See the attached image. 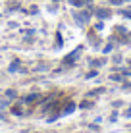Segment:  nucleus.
I'll return each mask as SVG.
<instances>
[{
	"label": "nucleus",
	"mask_w": 131,
	"mask_h": 133,
	"mask_svg": "<svg viewBox=\"0 0 131 133\" xmlns=\"http://www.w3.org/2000/svg\"><path fill=\"white\" fill-rule=\"evenodd\" d=\"M91 17H93V14L89 12L87 8H81V10L73 12V19H75V23L81 25V27H87V25H89V21H91Z\"/></svg>",
	"instance_id": "nucleus-1"
},
{
	"label": "nucleus",
	"mask_w": 131,
	"mask_h": 133,
	"mask_svg": "<svg viewBox=\"0 0 131 133\" xmlns=\"http://www.w3.org/2000/svg\"><path fill=\"white\" fill-rule=\"evenodd\" d=\"M81 52H83V46H79L75 48V50H71L70 54H66L64 56V60H62V64H64V68H71V66H75V62H77V58L81 56Z\"/></svg>",
	"instance_id": "nucleus-2"
},
{
	"label": "nucleus",
	"mask_w": 131,
	"mask_h": 133,
	"mask_svg": "<svg viewBox=\"0 0 131 133\" xmlns=\"http://www.w3.org/2000/svg\"><path fill=\"white\" fill-rule=\"evenodd\" d=\"M93 16L96 17V19H102V21H104V19H110V17L114 16V14H112V10H110V8L96 6V8H94V12H93Z\"/></svg>",
	"instance_id": "nucleus-3"
},
{
	"label": "nucleus",
	"mask_w": 131,
	"mask_h": 133,
	"mask_svg": "<svg viewBox=\"0 0 131 133\" xmlns=\"http://www.w3.org/2000/svg\"><path fill=\"white\" fill-rule=\"evenodd\" d=\"M10 114L12 116H23V100H17L10 106Z\"/></svg>",
	"instance_id": "nucleus-4"
},
{
	"label": "nucleus",
	"mask_w": 131,
	"mask_h": 133,
	"mask_svg": "<svg viewBox=\"0 0 131 133\" xmlns=\"http://www.w3.org/2000/svg\"><path fill=\"white\" fill-rule=\"evenodd\" d=\"M75 108H77V106H75V102H71V100H70V102H67L66 106L60 110V114H62V116H70V114L75 112Z\"/></svg>",
	"instance_id": "nucleus-5"
},
{
	"label": "nucleus",
	"mask_w": 131,
	"mask_h": 133,
	"mask_svg": "<svg viewBox=\"0 0 131 133\" xmlns=\"http://www.w3.org/2000/svg\"><path fill=\"white\" fill-rule=\"evenodd\" d=\"M21 100H23L25 104H33V102H39L40 100V95L39 93H31V95H27V97H23Z\"/></svg>",
	"instance_id": "nucleus-6"
},
{
	"label": "nucleus",
	"mask_w": 131,
	"mask_h": 133,
	"mask_svg": "<svg viewBox=\"0 0 131 133\" xmlns=\"http://www.w3.org/2000/svg\"><path fill=\"white\" fill-rule=\"evenodd\" d=\"M104 64H106V58H94V60L89 62V66L94 68V70H98V68H102Z\"/></svg>",
	"instance_id": "nucleus-7"
},
{
	"label": "nucleus",
	"mask_w": 131,
	"mask_h": 133,
	"mask_svg": "<svg viewBox=\"0 0 131 133\" xmlns=\"http://www.w3.org/2000/svg\"><path fill=\"white\" fill-rule=\"evenodd\" d=\"M102 93H106V87H98V89L89 91V93H87V97H89V98H93V97H96V95H102Z\"/></svg>",
	"instance_id": "nucleus-8"
},
{
	"label": "nucleus",
	"mask_w": 131,
	"mask_h": 133,
	"mask_svg": "<svg viewBox=\"0 0 131 133\" xmlns=\"http://www.w3.org/2000/svg\"><path fill=\"white\" fill-rule=\"evenodd\" d=\"M114 48H116V41H112V39H110V41L106 43V46L102 48V52H104V54H110V52H112Z\"/></svg>",
	"instance_id": "nucleus-9"
},
{
	"label": "nucleus",
	"mask_w": 131,
	"mask_h": 133,
	"mask_svg": "<svg viewBox=\"0 0 131 133\" xmlns=\"http://www.w3.org/2000/svg\"><path fill=\"white\" fill-rule=\"evenodd\" d=\"M4 97L10 98V100H16L17 98V91L16 89H6V91H4Z\"/></svg>",
	"instance_id": "nucleus-10"
},
{
	"label": "nucleus",
	"mask_w": 131,
	"mask_h": 133,
	"mask_svg": "<svg viewBox=\"0 0 131 133\" xmlns=\"http://www.w3.org/2000/svg\"><path fill=\"white\" fill-rule=\"evenodd\" d=\"M94 106V102L91 98H87V100H81L79 102V108H83V110H89V108H93Z\"/></svg>",
	"instance_id": "nucleus-11"
},
{
	"label": "nucleus",
	"mask_w": 131,
	"mask_h": 133,
	"mask_svg": "<svg viewBox=\"0 0 131 133\" xmlns=\"http://www.w3.org/2000/svg\"><path fill=\"white\" fill-rule=\"evenodd\" d=\"M19 68H21L19 60H13V62L10 64V68H8V71H10V73H16V71H19Z\"/></svg>",
	"instance_id": "nucleus-12"
},
{
	"label": "nucleus",
	"mask_w": 131,
	"mask_h": 133,
	"mask_svg": "<svg viewBox=\"0 0 131 133\" xmlns=\"http://www.w3.org/2000/svg\"><path fill=\"white\" fill-rule=\"evenodd\" d=\"M118 16H121V17H125V19H131V8H120L118 10Z\"/></svg>",
	"instance_id": "nucleus-13"
},
{
	"label": "nucleus",
	"mask_w": 131,
	"mask_h": 133,
	"mask_svg": "<svg viewBox=\"0 0 131 133\" xmlns=\"http://www.w3.org/2000/svg\"><path fill=\"white\" fill-rule=\"evenodd\" d=\"M67 4L73 8H85V0H67Z\"/></svg>",
	"instance_id": "nucleus-14"
},
{
	"label": "nucleus",
	"mask_w": 131,
	"mask_h": 133,
	"mask_svg": "<svg viewBox=\"0 0 131 133\" xmlns=\"http://www.w3.org/2000/svg\"><path fill=\"white\" fill-rule=\"evenodd\" d=\"M110 81H123V73H110Z\"/></svg>",
	"instance_id": "nucleus-15"
},
{
	"label": "nucleus",
	"mask_w": 131,
	"mask_h": 133,
	"mask_svg": "<svg viewBox=\"0 0 131 133\" xmlns=\"http://www.w3.org/2000/svg\"><path fill=\"white\" fill-rule=\"evenodd\" d=\"M94 77H98V70H94V68H93V70L85 75V79H94Z\"/></svg>",
	"instance_id": "nucleus-16"
},
{
	"label": "nucleus",
	"mask_w": 131,
	"mask_h": 133,
	"mask_svg": "<svg viewBox=\"0 0 131 133\" xmlns=\"http://www.w3.org/2000/svg\"><path fill=\"white\" fill-rule=\"evenodd\" d=\"M8 106H10V98H2V100H0V110H4Z\"/></svg>",
	"instance_id": "nucleus-17"
},
{
	"label": "nucleus",
	"mask_w": 131,
	"mask_h": 133,
	"mask_svg": "<svg viewBox=\"0 0 131 133\" xmlns=\"http://www.w3.org/2000/svg\"><path fill=\"white\" fill-rule=\"evenodd\" d=\"M8 10H10V12L19 10V4H17V2H10V4H8Z\"/></svg>",
	"instance_id": "nucleus-18"
},
{
	"label": "nucleus",
	"mask_w": 131,
	"mask_h": 133,
	"mask_svg": "<svg viewBox=\"0 0 131 133\" xmlns=\"http://www.w3.org/2000/svg\"><path fill=\"white\" fill-rule=\"evenodd\" d=\"M121 60H123L121 54H112V62H114V64H121Z\"/></svg>",
	"instance_id": "nucleus-19"
},
{
	"label": "nucleus",
	"mask_w": 131,
	"mask_h": 133,
	"mask_svg": "<svg viewBox=\"0 0 131 133\" xmlns=\"http://www.w3.org/2000/svg\"><path fill=\"white\" fill-rule=\"evenodd\" d=\"M44 70H48V64H39V66L35 68V71H44Z\"/></svg>",
	"instance_id": "nucleus-20"
},
{
	"label": "nucleus",
	"mask_w": 131,
	"mask_h": 133,
	"mask_svg": "<svg viewBox=\"0 0 131 133\" xmlns=\"http://www.w3.org/2000/svg\"><path fill=\"white\" fill-rule=\"evenodd\" d=\"M60 46H62V35L56 33V48H60Z\"/></svg>",
	"instance_id": "nucleus-21"
},
{
	"label": "nucleus",
	"mask_w": 131,
	"mask_h": 133,
	"mask_svg": "<svg viewBox=\"0 0 131 133\" xmlns=\"http://www.w3.org/2000/svg\"><path fill=\"white\" fill-rule=\"evenodd\" d=\"M120 106H123V100H114L112 102V108H120Z\"/></svg>",
	"instance_id": "nucleus-22"
},
{
	"label": "nucleus",
	"mask_w": 131,
	"mask_h": 133,
	"mask_svg": "<svg viewBox=\"0 0 131 133\" xmlns=\"http://www.w3.org/2000/svg\"><path fill=\"white\" fill-rule=\"evenodd\" d=\"M108 2H110L112 6H121V4H123V0H108Z\"/></svg>",
	"instance_id": "nucleus-23"
},
{
	"label": "nucleus",
	"mask_w": 131,
	"mask_h": 133,
	"mask_svg": "<svg viewBox=\"0 0 131 133\" xmlns=\"http://www.w3.org/2000/svg\"><path fill=\"white\" fill-rule=\"evenodd\" d=\"M123 118H127V120L131 118V106H129L127 110H123Z\"/></svg>",
	"instance_id": "nucleus-24"
},
{
	"label": "nucleus",
	"mask_w": 131,
	"mask_h": 133,
	"mask_svg": "<svg viewBox=\"0 0 131 133\" xmlns=\"http://www.w3.org/2000/svg\"><path fill=\"white\" fill-rule=\"evenodd\" d=\"M121 87H123L125 91H129L131 89V81H123V85H121Z\"/></svg>",
	"instance_id": "nucleus-25"
},
{
	"label": "nucleus",
	"mask_w": 131,
	"mask_h": 133,
	"mask_svg": "<svg viewBox=\"0 0 131 133\" xmlns=\"http://www.w3.org/2000/svg\"><path fill=\"white\" fill-rule=\"evenodd\" d=\"M116 120H118V112H112L110 114V122H116Z\"/></svg>",
	"instance_id": "nucleus-26"
},
{
	"label": "nucleus",
	"mask_w": 131,
	"mask_h": 133,
	"mask_svg": "<svg viewBox=\"0 0 131 133\" xmlns=\"http://www.w3.org/2000/svg\"><path fill=\"white\" fill-rule=\"evenodd\" d=\"M102 27H104V25H102V19H100V21H98V23H94V31H96V29H98V31H100V29H102Z\"/></svg>",
	"instance_id": "nucleus-27"
},
{
	"label": "nucleus",
	"mask_w": 131,
	"mask_h": 133,
	"mask_svg": "<svg viewBox=\"0 0 131 133\" xmlns=\"http://www.w3.org/2000/svg\"><path fill=\"white\" fill-rule=\"evenodd\" d=\"M56 10H58V6H56V2H54V4H52V6H48V12H52V14H54V12H56Z\"/></svg>",
	"instance_id": "nucleus-28"
},
{
	"label": "nucleus",
	"mask_w": 131,
	"mask_h": 133,
	"mask_svg": "<svg viewBox=\"0 0 131 133\" xmlns=\"http://www.w3.org/2000/svg\"><path fill=\"white\" fill-rule=\"evenodd\" d=\"M0 120H2V122H6V116H4L2 112H0Z\"/></svg>",
	"instance_id": "nucleus-29"
},
{
	"label": "nucleus",
	"mask_w": 131,
	"mask_h": 133,
	"mask_svg": "<svg viewBox=\"0 0 131 133\" xmlns=\"http://www.w3.org/2000/svg\"><path fill=\"white\" fill-rule=\"evenodd\" d=\"M127 66H131V60H127Z\"/></svg>",
	"instance_id": "nucleus-30"
},
{
	"label": "nucleus",
	"mask_w": 131,
	"mask_h": 133,
	"mask_svg": "<svg viewBox=\"0 0 131 133\" xmlns=\"http://www.w3.org/2000/svg\"><path fill=\"white\" fill-rule=\"evenodd\" d=\"M123 2H131V0H123Z\"/></svg>",
	"instance_id": "nucleus-31"
},
{
	"label": "nucleus",
	"mask_w": 131,
	"mask_h": 133,
	"mask_svg": "<svg viewBox=\"0 0 131 133\" xmlns=\"http://www.w3.org/2000/svg\"><path fill=\"white\" fill-rule=\"evenodd\" d=\"M52 2H58V0H52Z\"/></svg>",
	"instance_id": "nucleus-32"
},
{
	"label": "nucleus",
	"mask_w": 131,
	"mask_h": 133,
	"mask_svg": "<svg viewBox=\"0 0 131 133\" xmlns=\"http://www.w3.org/2000/svg\"><path fill=\"white\" fill-rule=\"evenodd\" d=\"M129 44H131V39H129Z\"/></svg>",
	"instance_id": "nucleus-33"
}]
</instances>
